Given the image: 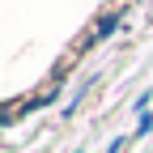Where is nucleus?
Instances as JSON below:
<instances>
[{"label":"nucleus","mask_w":153,"mask_h":153,"mask_svg":"<svg viewBox=\"0 0 153 153\" xmlns=\"http://www.w3.org/2000/svg\"><path fill=\"white\" fill-rule=\"evenodd\" d=\"M119 22H123V13H106L102 22L94 26V34H89V38H81V51H89V47H98V43H106V38L115 34V26H119Z\"/></svg>","instance_id":"f257e3e1"},{"label":"nucleus","mask_w":153,"mask_h":153,"mask_svg":"<svg viewBox=\"0 0 153 153\" xmlns=\"http://www.w3.org/2000/svg\"><path fill=\"white\" fill-rule=\"evenodd\" d=\"M149 128H153V115H140V123H136V136H145Z\"/></svg>","instance_id":"f03ea898"},{"label":"nucleus","mask_w":153,"mask_h":153,"mask_svg":"<svg viewBox=\"0 0 153 153\" xmlns=\"http://www.w3.org/2000/svg\"><path fill=\"white\" fill-rule=\"evenodd\" d=\"M123 140H128V136H115V140L106 145V153H119V149H123Z\"/></svg>","instance_id":"7ed1b4c3"}]
</instances>
